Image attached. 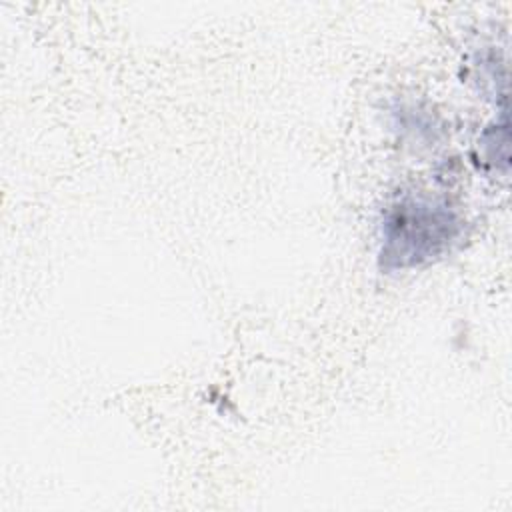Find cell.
Masks as SVG:
<instances>
[{
    "mask_svg": "<svg viewBox=\"0 0 512 512\" xmlns=\"http://www.w3.org/2000/svg\"><path fill=\"white\" fill-rule=\"evenodd\" d=\"M460 234V220L444 204L404 200L384 222L380 260L386 268L418 266L440 256Z\"/></svg>",
    "mask_w": 512,
    "mask_h": 512,
    "instance_id": "6da1fadb",
    "label": "cell"
}]
</instances>
